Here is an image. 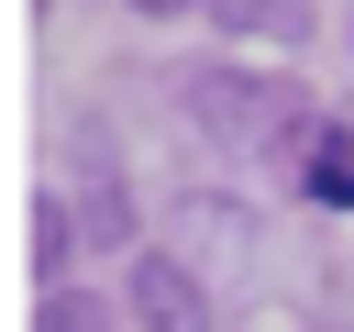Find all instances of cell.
<instances>
[{
  "mask_svg": "<svg viewBox=\"0 0 354 332\" xmlns=\"http://www.w3.org/2000/svg\"><path fill=\"white\" fill-rule=\"evenodd\" d=\"M188 122L221 155H310L321 144V111L288 77H254V66H199L188 77Z\"/></svg>",
  "mask_w": 354,
  "mask_h": 332,
  "instance_id": "cell-1",
  "label": "cell"
},
{
  "mask_svg": "<svg viewBox=\"0 0 354 332\" xmlns=\"http://www.w3.org/2000/svg\"><path fill=\"white\" fill-rule=\"evenodd\" d=\"M122 299H133V321H144V332H210V299H199V277H188L177 255H144Z\"/></svg>",
  "mask_w": 354,
  "mask_h": 332,
  "instance_id": "cell-2",
  "label": "cell"
},
{
  "mask_svg": "<svg viewBox=\"0 0 354 332\" xmlns=\"http://www.w3.org/2000/svg\"><path fill=\"white\" fill-rule=\"evenodd\" d=\"M77 177H88V232L100 243H133V210H122V177H111L100 133H77Z\"/></svg>",
  "mask_w": 354,
  "mask_h": 332,
  "instance_id": "cell-3",
  "label": "cell"
},
{
  "mask_svg": "<svg viewBox=\"0 0 354 332\" xmlns=\"http://www.w3.org/2000/svg\"><path fill=\"white\" fill-rule=\"evenodd\" d=\"M299 188L332 199V210H354V133H343V122H321V144L299 155Z\"/></svg>",
  "mask_w": 354,
  "mask_h": 332,
  "instance_id": "cell-4",
  "label": "cell"
},
{
  "mask_svg": "<svg viewBox=\"0 0 354 332\" xmlns=\"http://www.w3.org/2000/svg\"><path fill=\"white\" fill-rule=\"evenodd\" d=\"M221 33H299V0H210Z\"/></svg>",
  "mask_w": 354,
  "mask_h": 332,
  "instance_id": "cell-5",
  "label": "cell"
},
{
  "mask_svg": "<svg viewBox=\"0 0 354 332\" xmlns=\"http://www.w3.org/2000/svg\"><path fill=\"white\" fill-rule=\"evenodd\" d=\"M77 255V221H66V199H33V266H66Z\"/></svg>",
  "mask_w": 354,
  "mask_h": 332,
  "instance_id": "cell-6",
  "label": "cell"
},
{
  "mask_svg": "<svg viewBox=\"0 0 354 332\" xmlns=\"http://www.w3.org/2000/svg\"><path fill=\"white\" fill-rule=\"evenodd\" d=\"M33 332H111V321H100V299H77V288H55V299L33 310Z\"/></svg>",
  "mask_w": 354,
  "mask_h": 332,
  "instance_id": "cell-7",
  "label": "cell"
},
{
  "mask_svg": "<svg viewBox=\"0 0 354 332\" xmlns=\"http://www.w3.org/2000/svg\"><path fill=\"white\" fill-rule=\"evenodd\" d=\"M133 11H155V22H166V11H210V0H133Z\"/></svg>",
  "mask_w": 354,
  "mask_h": 332,
  "instance_id": "cell-8",
  "label": "cell"
}]
</instances>
